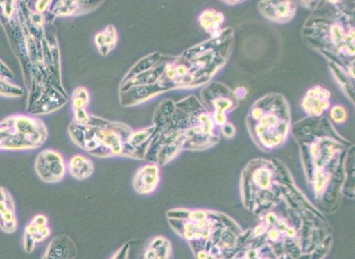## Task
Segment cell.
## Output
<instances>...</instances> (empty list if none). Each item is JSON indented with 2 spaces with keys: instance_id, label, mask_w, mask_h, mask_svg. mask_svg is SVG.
I'll return each instance as SVG.
<instances>
[{
  "instance_id": "obj_1",
  "label": "cell",
  "mask_w": 355,
  "mask_h": 259,
  "mask_svg": "<svg viewBox=\"0 0 355 259\" xmlns=\"http://www.w3.org/2000/svg\"><path fill=\"white\" fill-rule=\"evenodd\" d=\"M54 17L28 2L0 1V24L19 60L28 90V114L46 110L67 92L62 86Z\"/></svg>"
},
{
  "instance_id": "obj_2",
  "label": "cell",
  "mask_w": 355,
  "mask_h": 259,
  "mask_svg": "<svg viewBox=\"0 0 355 259\" xmlns=\"http://www.w3.org/2000/svg\"><path fill=\"white\" fill-rule=\"evenodd\" d=\"M306 19L302 35L312 49L354 78V16L335 1L322 2Z\"/></svg>"
},
{
  "instance_id": "obj_10",
  "label": "cell",
  "mask_w": 355,
  "mask_h": 259,
  "mask_svg": "<svg viewBox=\"0 0 355 259\" xmlns=\"http://www.w3.org/2000/svg\"><path fill=\"white\" fill-rule=\"evenodd\" d=\"M52 234L49 218L44 214L32 217L25 226L23 233V249L27 253L33 252L37 244L48 240Z\"/></svg>"
},
{
  "instance_id": "obj_20",
  "label": "cell",
  "mask_w": 355,
  "mask_h": 259,
  "mask_svg": "<svg viewBox=\"0 0 355 259\" xmlns=\"http://www.w3.org/2000/svg\"><path fill=\"white\" fill-rule=\"evenodd\" d=\"M172 244L163 236H157L148 242L139 259H171Z\"/></svg>"
},
{
  "instance_id": "obj_23",
  "label": "cell",
  "mask_w": 355,
  "mask_h": 259,
  "mask_svg": "<svg viewBox=\"0 0 355 259\" xmlns=\"http://www.w3.org/2000/svg\"><path fill=\"white\" fill-rule=\"evenodd\" d=\"M165 56L159 53H153L144 57L137 62L135 66L128 72L121 82L131 79L140 74L148 72L157 66L164 59Z\"/></svg>"
},
{
  "instance_id": "obj_27",
  "label": "cell",
  "mask_w": 355,
  "mask_h": 259,
  "mask_svg": "<svg viewBox=\"0 0 355 259\" xmlns=\"http://www.w3.org/2000/svg\"><path fill=\"white\" fill-rule=\"evenodd\" d=\"M331 117L336 122H343L347 118V112L343 106H337L332 108Z\"/></svg>"
},
{
  "instance_id": "obj_30",
  "label": "cell",
  "mask_w": 355,
  "mask_h": 259,
  "mask_svg": "<svg viewBox=\"0 0 355 259\" xmlns=\"http://www.w3.org/2000/svg\"><path fill=\"white\" fill-rule=\"evenodd\" d=\"M53 3V1H37L34 6L35 10L39 13L48 12Z\"/></svg>"
},
{
  "instance_id": "obj_15",
  "label": "cell",
  "mask_w": 355,
  "mask_h": 259,
  "mask_svg": "<svg viewBox=\"0 0 355 259\" xmlns=\"http://www.w3.org/2000/svg\"><path fill=\"white\" fill-rule=\"evenodd\" d=\"M165 92L157 83L135 86L120 92V101L124 107L135 106L146 102Z\"/></svg>"
},
{
  "instance_id": "obj_3",
  "label": "cell",
  "mask_w": 355,
  "mask_h": 259,
  "mask_svg": "<svg viewBox=\"0 0 355 259\" xmlns=\"http://www.w3.org/2000/svg\"><path fill=\"white\" fill-rule=\"evenodd\" d=\"M291 113L285 97L272 92L258 99L250 108L247 125L253 140L263 149L279 147L288 131Z\"/></svg>"
},
{
  "instance_id": "obj_11",
  "label": "cell",
  "mask_w": 355,
  "mask_h": 259,
  "mask_svg": "<svg viewBox=\"0 0 355 259\" xmlns=\"http://www.w3.org/2000/svg\"><path fill=\"white\" fill-rule=\"evenodd\" d=\"M18 226L17 205L12 194L6 187L0 186V231L12 235Z\"/></svg>"
},
{
  "instance_id": "obj_21",
  "label": "cell",
  "mask_w": 355,
  "mask_h": 259,
  "mask_svg": "<svg viewBox=\"0 0 355 259\" xmlns=\"http://www.w3.org/2000/svg\"><path fill=\"white\" fill-rule=\"evenodd\" d=\"M224 16L214 9L204 10L199 17L200 27L211 35V38L217 37L222 32L220 28L224 22Z\"/></svg>"
},
{
  "instance_id": "obj_17",
  "label": "cell",
  "mask_w": 355,
  "mask_h": 259,
  "mask_svg": "<svg viewBox=\"0 0 355 259\" xmlns=\"http://www.w3.org/2000/svg\"><path fill=\"white\" fill-rule=\"evenodd\" d=\"M103 1H57L49 12L54 17L82 15L98 8Z\"/></svg>"
},
{
  "instance_id": "obj_4",
  "label": "cell",
  "mask_w": 355,
  "mask_h": 259,
  "mask_svg": "<svg viewBox=\"0 0 355 259\" xmlns=\"http://www.w3.org/2000/svg\"><path fill=\"white\" fill-rule=\"evenodd\" d=\"M133 129L119 122L103 120L98 126L73 122L69 135L73 143L92 156L99 158L127 157L136 159L135 151L127 144Z\"/></svg>"
},
{
  "instance_id": "obj_16",
  "label": "cell",
  "mask_w": 355,
  "mask_h": 259,
  "mask_svg": "<svg viewBox=\"0 0 355 259\" xmlns=\"http://www.w3.org/2000/svg\"><path fill=\"white\" fill-rule=\"evenodd\" d=\"M77 248L67 235L55 237L47 246L42 259H75Z\"/></svg>"
},
{
  "instance_id": "obj_7",
  "label": "cell",
  "mask_w": 355,
  "mask_h": 259,
  "mask_svg": "<svg viewBox=\"0 0 355 259\" xmlns=\"http://www.w3.org/2000/svg\"><path fill=\"white\" fill-rule=\"evenodd\" d=\"M201 98L217 125H224L227 113L234 110L239 104L234 92L227 85L218 82L208 84L202 90Z\"/></svg>"
},
{
  "instance_id": "obj_22",
  "label": "cell",
  "mask_w": 355,
  "mask_h": 259,
  "mask_svg": "<svg viewBox=\"0 0 355 259\" xmlns=\"http://www.w3.org/2000/svg\"><path fill=\"white\" fill-rule=\"evenodd\" d=\"M118 32L113 25L107 26L94 37V43L103 56H108L117 45Z\"/></svg>"
},
{
  "instance_id": "obj_6",
  "label": "cell",
  "mask_w": 355,
  "mask_h": 259,
  "mask_svg": "<svg viewBox=\"0 0 355 259\" xmlns=\"http://www.w3.org/2000/svg\"><path fill=\"white\" fill-rule=\"evenodd\" d=\"M48 136V128L40 118L12 115L0 122V151L36 150L44 145Z\"/></svg>"
},
{
  "instance_id": "obj_13",
  "label": "cell",
  "mask_w": 355,
  "mask_h": 259,
  "mask_svg": "<svg viewBox=\"0 0 355 259\" xmlns=\"http://www.w3.org/2000/svg\"><path fill=\"white\" fill-rule=\"evenodd\" d=\"M331 93L326 87L315 85L306 93L302 101L304 111L311 117H318L329 109Z\"/></svg>"
},
{
  "instance_id": "obj_26",
  "label": "cell",
  "mask_w": 355,
  "mask_h": 259,
  "mask_svg": "<svg viewBox=\"0 0 355 259\" xmlns=\"http://www.w3.org/2000/svg\"><path fill=\"white\" fill-rule=\"evenodd\" d=\"M90 101V96L88 90L83 87H79L75 90L72 96L73 110L85 109Z\"/></svg>"
},
{
  "instance_id": "obj_31",
  "label": "cell",
  "mask_w": 355,
  "mask_h": 259,
  "mask_svg": "<svg viewBox=\"0 0 355 259\" xmlns=\"http://www.w3.org/2000/svg\"><path fill=\"white\" fill-rule=\"evenodd\" d=\"M234 94H235L236 98L239 100V99L245 98V97L246 96L247 92H246L245 88L241 87H238L235 90Z\"/></svg>"
},
{
  "instance_id": "obj_24",
  "label": "cell",
  "mask_w": 355,
  "mask_h": 259,
  "mask_svg": "<svg viewBox=\"0 0 355 259\" xmlns=\"http://www.w3.org/2000/svg\"><path fill=\"white\" fill-rule=\"evenodd\" d=\"M176 109L175 103L167 99L161 102L153 115V125L157 129L163 128L169 122Z\"/></svg>"
},
{
  "instance_id": "obj_19",
  "label": "cell",
  "mask_w": 355,
  "mask_h": 259,
  "mask_svg": "<svg viewBox=\"0 0 355 259\" xmlns=\"http://www.w3.org/2000/svg\"><path fill=\"white\" fill-rule=\"evenodd\" d=\"M94 171L93 162L85 155L76 154L67 162V173L76 180H87L92 176Z\"/></svg>"
},
{
  "instance_id": "obj_25",
  "label": "cell",
  "mask_w": 355,
  "mask_h": 259,
  "mask_svg": "<svg viewBox=\"0 0 355 259\" xmlns=\"http://www.w3.org/2000/svg\"><path fill=\"white\" fill-rule=\"evenodd\" d=\"M23 94L22 87L14 83L11 79L0 77V96L5 97V98L17 99Z\"/></svg>"
},
{
  "instance_id": "obj_14",
  "label": "cell",
  "mask_w": 355,
  "mask_h": 259,
  "mask_svg": "<svg viewBox=\"0 0 355 259\" xmlns=\"http://www.w3.org/2000/svg\"><path fill=\"white\" fill-rule=\"evenodd\" d=\"M258 9L268 19L283 24L293 19L297 6L295 1H262L258 4Z\"/></svg>"
},
{
  "instance_id": "obj_5",
  "label": "cell",
  "mask_w": 355,
  "mask_h": 259,
  "mask_svg": "<svg viewBox=\"0 0 355 259\" xmlns=\"http://www.w3.org/2000/svg\"><path fill=\"white\" fill-rule=\"evenodd\" d=\"M234 41V31L225 28L217 37L193 47L182 55L189 62L188 89L209 83L229 60Z\"/></svg>"
},
{
  "instance_id": "obj_29",
  "label": "cell",
  "mask_w": 355,
  "mask_h": 259,
  "mask_svg": "<svg viewBox=\"0 0 355 259\" xmlns=\"http://www.w3.org/2000/svg\"><path fill=\"white\" fill-rule=\"evenodd\" d=\"M0 77H5L11 80L14 78L12 72L1 59H0Z\"/></svg>"
},
{
  "instance_id": "obj_8",
  "label": "cell",
  "mask_w": 355,
  "mask_h": 259,
  "mask_svg": "<svg viewBox=\"0 0 355 259\" xmlns=\"http://www.w3.org/2000/svg\"><path fill=\"white\" fill-rule=\"evenodd\" d=\"M184 142L182 132H159L156 128L144 160L159 167L166 166L183 151Z\"/></svg>"
},
{
  "instance_id": "obj_28",
  "label": "cell",
  "mask_w": 355,
  "mask_h": 259,
  "mask_svg": "<svg viewBox=\"0 0 355 259\" xmlns=\"http://www.w3.org/2000/svg\"><path fill=\"white\" fill-rule=\"evenodd\" d=\"M131 244L126 243L123 244L110 259H128L129 252H130Z\"/></svg>"
},
{
  "instance_id": "obj_9",
  "label": "cell",
  "mask_w": 355,
  "mask_h": 259,
  "mask_svg": "<svg viewBox=\"0 0 355 259\" xmlns=\"http://www.w3.org/2000/svg\"><path fill=\"white\" fill-rule=\"evenodd\" d=\"M35 170L39 178L48 184L62 181L67 174V162L58 151L46 149L37 156Z\"/></svg>"
},
{
  "instance_id": "obj_18",
  "label": "cell",
  "mask_w": 355,
  "mask_h": 259,
  "mask_svg": "<svg viewBox=\"0 0 355 259\" xmlns=\"http://www.w3.org/2000/svg\"><path fill=\"white\" fill-rule=\"evenodd\" d=\"M156 133V127L153 124L148 127L134 131L129 136L127 144L135 152L138 160H144L150 143Z\"/></svg>"
},
{
  "instance_id": "obj_12",
  "label": "cell",
  "mask_w": 355,
  "mask_h": 259,
  "mask_svg": "<svg viewBox=\"0 0 355 259\" xmlns=\"http://www.w3.org/2000/svg\"><path fill=\"white\" fill-rule=\"evenodd\" d=\"M160 181L159 167L156 164L148 163L137 171L132 185L139 195L149 196L157 190Z\"/></svg>"
}]
</instances>
